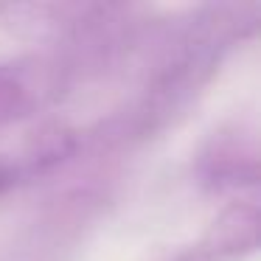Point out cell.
I'll list each match as a JSON object with an SVG mask.
<instances>
[{
  "mask_svg": "<svg viewBox=\"0 0 261 261\" xmlns=\"http://www.w3.org/2000/svg\"><path fill=\"white\" fill-rule=\"evenodd\" d=\"M208 244L219 255H250L261 250V202H230L214 216Z\"/></svg>",
  "mask_w": 261,
  "mask_h": 261,
  "instance_id": "6da1fadb",
  "label": "cell"
},
{
  "mask_svg": "<svg viewBox=\"0 0 261 261\" xmlns=\"http://www.w3.org/2000/svg\"><path fill=\"white\" fill-rule=\"evenodd\" d=\"M23 107H25V90L17 82L0 76V126L17 118Z\"/></svg>",
  "mask_w": 261,
  "mask_h": 261,
  "instance_id": "7a4b0ae2",
  "label": "cell"
}]
</instances>
